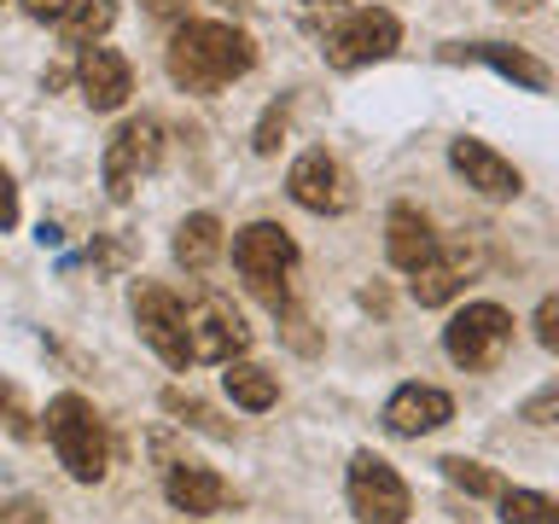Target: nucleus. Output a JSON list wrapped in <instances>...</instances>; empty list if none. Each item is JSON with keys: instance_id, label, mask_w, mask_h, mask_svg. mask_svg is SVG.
I'll return each instance as SVG.
<instances>
[{"instance_id": "nucleus-20", "label": "nucleus", "mask_w": 559, "mask_h": 524, "mask_svg": "<svg viewBox=\"0 0 559 524\" xmlns=\"http://www.w3.org/2000/svg\"><path fill=\"white\" fill-rule=\"evenodd\" d=\"M111 24H117V0H76V7L59 17V35L70 47H94Z\"/></svg>"}, {"instance_id": "nucleus-13", "label": "nucleus", "mask_w": 559, "mask_h": 524, "mask_svg": "<svg viewBox=\"0 0 559 524\" xmlns=\"http://www.w3.org/2000/svg\"><path fill=\"white\" fill-rule=\"evenodd\" d=\"M443 59H466V64H489L496 76H507L513 87H531V94H548L554 87V70L524 47H507V41H449Z\"/></svg>"}, {"instance_id": "nucleus-16", "label": "nucleus", "mask_w": 559, "mask_h": 524, "mask_svg": "<svg viewBox=\"0 0 559 524\" xmlns=\"http://www.w3.org/2000/svg\"><path fill=\"white\" fill-rule=\"evenodd\" d=\"M431 251H437L431 222L419 216L414 204H391V216H384V257H391L402 274H414V269L431 262Z\"/></svg>"}, {"instance_id": "nucleus-17", "label": "nucleus", "mask_w": 559, "mask_h": 524, "mask_svg": "<svg viewBox=\"0 0 559 524\" xmlns=\"http://www.w3.org/2000/svg\"><path fill=\"white\" fill-rule=\"evenodd\" d=\"M164 496H169L175 513L204 519V513H222V507H227V484H222L210 466L175 461V466H169V478H164Z\"/></svg>"}, {"instance_id": "nucleus-27", "label": "nucleus", "mask_w": 559, "mask_h": 524, "mask_svg": "<svg viewBox=\"0 0 559 524\" xmlns=\"http://www.w3.org/2000/svg\"><path fill=\"white\" fill-rule=\"evenodd\" d=\"M519 414L531 419V426H559V384H548V391H536V396L524 402Z\"/></svg>"}, {"instance_id": "nucleus-24", "label": "nucleus", "mask_w": 559, "mask_h": 524, "mask_svg": "<svg viewBox=\"0 0 559 524\" xmlns=\"http://www.w3.org/2000/svg\"><path fill=\"white\" fill-rule=\"evenodd\" d=\"M286 117H292V99L280 94V99L269 105V111H262V122H257V140H251V146H257L262 157H274V152H280V134H286Z\"/></svg>"}, {"instance_id": "nucleus-3", "label": "nucleus", "mask_w": 559, "mask_h": 524, "mask_svg": "<svg viewBox=\"0 0 559 524\" xmlns=\"http://www.w3.org/2000/svg\"><path fill=\"white\" fill-rule=\"evenodd\" d=\"M234 269L251 279V291L262 303L286 309V279L297 269V239L280 222H251L234 234Z\"/></svg>"}, {"instance_id": "nucleus-25", "label": "nucleus", "mask_w": 559, "mask_h": 524, "mask_svg": "<svg viewBox=\"0 0 559 524\" xmlns=\"http://www.w3.org/2000/svg\"><path fill=\"white\" fill-rule=\"evenodd\" d=\"M0 426H7L12 437H35V414H29V402L12 391V384H0Z\"/></svg>"}, {"instance_id": "nucleus-31", "label": "nucleus", "mask_w": 559, "mask_h": 524, "mask_svg": "<svg viewBox=\"0 0 559 524\" xmlns=\"http://www.w3.org/2000/svg\"><path fill=\"white\" fill-rule=\"evenodd\" d=\"M122 257H129L122 245H94V251H87V262H94V269H117Z\"/></svg>"}, {"instance_id": "nucleus-22", "label": "nucleus", "mask_w": 559, "mask_h": 524, "mask_svg": "<svg viewBox=\"0 0 559 524\" xmlns=\"http://www.w3.org/2000/svg\"><path fill=\"white\" fill-rule=\"evenodd\" d=\"M437 466H443V478H449L454 489H466V496H501V489H507L496 472L478 466V461H466V454H443Z\"/></svg>"}, {"instance_id": "nucleus-2", "label": "nucleus", "mask_w": 559, "mask_h": 524, "mask_svg": "<svg viewBox=\"0 0 559 524\" xmlns=\"http://www.w3.org/2000/svg\"><path fill=\"white\" fill-rule=\"evenodd\" d=\"M47 443L59 454V466L76 484H99L105 466H111V443H105V419L94 414V402L64 391L47 402Z\"/></svg>"}, {"instance_id": "nucleus-12", "label": "nucleus", "mask_w": 559, "mask_h": 524, "mask_svg": "<svg viewBox=\"0 0 559 524\" xmlns=\"http://www.w3.org/2000/svg\"><path fill=\"white\" fill-rule=\"evenodd\" d=\"M484 269V245L478 239H454V245H437L426 269H414V303L419 309H437L449 303L454 291L466 286L472 274Z\"/></svg>"}, {"instance_id": "nucleus-28", "label": "nucleus", "mask_w": 559, "mask_h": 524, "mask_svg": "<svg viewBox=\"0 0 559 524\" xmlns=\"http://www.w3.org/2000/svg\"><path fill=\"white\" fill-rule=\"evenodd\" d=\"M0 524H47V507L35 496H12V501H0Z\"/></svg>"}, {"instance_id": "nucleus-11", "label": "nucleus", "mask_w": 559, "mask_h": 524, "mask_svg": "<svg viewBox=\"0 0 559 524\" xmlns=\"http://www.w3.org/2000/svg\"><path fill=\"white\" fill-rule=\"evenodd\" d=\"M286 192L304 210H314V216H338V210H349V175H344V164L332 152H304L292 164V175H286Z\"/></svg>"}, {"instance_id": "nucleus-19", "label": "nucleus", "mask_w": 559, "mask_h": 524, "mask_svg": "<svg viewBox=\"0 0 559 524\" xmlns=\"http://www.w3.org/2000/svg\"><path fill=\"white\" fill-rule=\"evenodd\" d=\"M222 384H227V396H234L239 408H251V414H262V408L280 402V379L269 373V367H257V361H227Z\"/></svg>"}, {"instance_id": "nucleus-32", "label": "nucleus", "mask_w": 559, "mask_h": 524, "mask_svg": "<svg viewBox=\"0 0 559 524\" xmlns=\"http://www.w3.org/2000/svg\"><path fill=\"white\" fill-rule=\"evenodd\" d=\"M152 17H187V0H146Z\"/></svg>"}, {"instance_id": "nucleus-6", "label": "nucleus", "mask_w": 559, "mask_h": 524, "mask_svg": "<svg viewBox=\"0 0 559 524\" xmlns=\"http://www.w3.org/2000/svg\"><path fill=\"white\" fill-rule=\"evenodd\" d=\"M402 47V17L384 12V7H356L338 29H326V64L332 70H361V64H379Z\"/></svg>"}, {"instance_id": "nucleus-4", "label": "nucleus", "mask_w": 559, "mask_h": 524, "mask_svg": "<svg viewBox=\"0 0 559 524\" xmlns=\"http://www.w3.org/2000/svg\"><path fill=\"white\" fill-rule=\"evenodd\" d=\"M507 344H513V314L501 303H466V309H454L449 326H443L449 361L466 367V373H489Z\"/></svg>"}, {"instance_id": "nucleus-8", "label": "nucleus", "mask_w": 559, "mask_h": 524, "mask_svg": "<svg viewBox=\"0 0 559 524\" xmlns=\"http://www.w3.org/2000/svg\"><path fill=\"white\" fill-rule=\"evenodd\" d=\"M134 321H140V338H146L175 373H187L192 367V338H187V303L181 297H175L169 286H157V279H140L134 286Z\"/></svg>"}, {"instance_id": "nucleus-35", "label": "nucleus", "mask_w": 559, "mask_h": 524, "mask_svg": "<svg viewBox=\"0 0 559 524\" xmlns=\"http://www.w3.org/2000/svg\"><path fill=\"white\" fill-rule=\"evenodd\" d=\"M222 7H245V0H222Z\"/></svg>"}, {"instance_id": "nucleus-10", "label": "nucleus", "mask_w": 559, "mask_h": 524, "mask_svg": "<svg viewBox=\"0 0 559 524\" xmlns=\"http://www.w3.org/2000/svg\"><path fill=\"white\" fill-rule=\"evenodd\" d=\"M449 164H454V175H461L472 192H484V199H496V204H507V199H519V192H524V175L507 164L489 140H472V134L449 140Z\"/></svg>"}, {"instance_id": "nucleus-34", "label": "nucleus", "mask_w": 559, "mask_h": 524, "mask_svg": "<svg viewBox=\"0 0 559 524\" xmlns=\"http://www.w3.org/2000/svg\"><path fill=\"white\" fill-rule=\"evenodd\" d=\"M304 7H332V0H304Z\"/></svg>"}, {"instance_id": "nucleus-21", "label": "nucleus", "mask_w": 559, "mask_h": 524, "mask_svg": "<svg viewBox=\"0 0 559 524\" xmlns=\"http://www.w3.org/2000/svg\"><path fill=\"white\" fill-rule=\"evenodd\" d=\"M501 524H559V501L542 489H501Z\"/></svg>"}, {"instance_id": "nucleus-30", "label": "nucleus", "mask_w": 559, "mask_h": 524, "mask_svg": "<svg viewBox=\"0 0 559 524\" xmlns=\"http://www.w3.org/2000/svg\"><path fill=\"white\" fill-rule=\"evenodd\" d=\"M70 7H76V0H24V12H29V17H41V24H59Z\"/></svg>"}, {"instance_id": "nucleus-23", "label": "nucleus", "mask_w": 559, "mask_h": 524, "mask_svg": "<svg viewBox=\"0 0 559 524\" xmlns=\"http://www.w3.org/2000/svg\"><path fill=\"white\" fill-rule=\"evenodd\" d=\"M164 408H169V414H181V426H199V431H210V437H234V426H222V419L210 414L199 396H187L181 384H169V391H164Z\"/></svg>"}, {"instance_id": "nucleus-1", "label": "nucleus", "mask_w": 559, "mask_h": 524, "mask_svg": "<svg viewBox=\"0 0 559 524\" xmlns=\"http://www.w3.org/2000/svg\"><path fill=\"white\" fill-rule=\"evenodd\" d=\"M169 76L187 94H222L227 82H239L257 64V41L234 24H210V17H181V29L169 35Z\"/></svg>"}, {"instance_id": "nucleus-15", "label": "nucleus", "mask_w": 559, "mask_h": 524, "mask_svg": "<svg viewBox=\"0 0 559 524\" xmlns=\"http://www.w3.org/2000/svg\"><path fill=\"white\" fill-rule=\"evenodd\" d=\"M76 82H82V99L94 105V111H117V105L134 94V70H129V59H122L117 47H99V41L82 47Z\"/></svg>"}, {"instance_id": "nucleus-7", "label": "nucleus", "mask_w": 559, "mask_h": 524, "mask_svg": "<svg viewBox=\"0 0 559 524\" xmlns=\"http://www.w3.org/2000/svg\"><path fill=\"white\" fill-rule=\"evenodd\" d=\"M157 164H164V129H157L152 117H129L122 129L111 134V146H105L99 169H105V192H111L117 204L134 199L140 175H152Z\"/></svg>"}, {"instance_id": "nucleus-29", "label": "nucleus", "mask_w": 559, "mask_h": 524, "mask_svg": "<svg viewBox=\"0 0 559 524\" xmlns=\"http://www.w3.org/2000/svg\"><path fill=\"white\" fill-rule=\"evenodd\" d=\"M12 227H17V187H12L7 164H0V234H12Z\"/></svg>"}, {"instance_id": "nucleus-14", "label": "nucleus", "mask_w": 559, "mask_h": 524, "mask_svg": "<svg viewBox=\"0 0 559 524\" xmlns=\"http://www.w3.org/2000/svg\"><path fill=\"white\" fill-rule=\"evenodd\" d=\"M449 419H454V396L437 391V384H402L384 402V431L391 437H426L437 426H449Z\"/></svg>"}, {"instance_id": "nucleus-26", "label": "nucleus", "mask_w": 559, "mask_h": 524, "mask_svg": "<svg viewBox=\"0 0 559 524\" xmlns=\"http://www.w3.org/2000/svg\"><path fill=\"white\" fill-rule=\"evenodd\" d=\"M536 344L559 356V291H548V297L536 303Z\"/></svg>"}, {"instance_id": "nucleus-18", "label": "nucleus", "mask_w": 559, "mask_h": 524, "mask_svg": "<svg viewBox=\"0 0 559 524\" xmlns=\"http://www.w3.org/2000/svg\"><path fill=\"white\" fill-rule=\"evenodd\" d=\"M222 251H227V239H222V222L210 216V210H199V216H187L175 227V262H181V269L204 274Z\"/></svg>"}, {"instance_id": "nucleus-9", "label": "nucleus", "mask_w": 559, "mask_h": 524, "mask_svg": "<svg viewBox=\"0 0 559 524\" xmlns=\"http://www.w3.org/2000/svg\"><path fill=\"white\" fill-rule=\"evenodd\" d=\"M187 338H192V361H239L245 349H251V326H245V314L227 303V297L204 291L199 303L187 309Z\"/></svg>"}, {"instance_id": "nucleus-33", "label": "nucleus", "mask_w": 559, "mask_h": 524, "mask_svg": "<svg viewBox=\"0 0 559 524\" xmlns=\"http://www.w3.org/2000/svg\"><path fill=\"white\" fill-rule=\"evenodd\" d=\"M496 7H501V12H536L542 0H496Z\"/></svg>"}, {"instance_id": "nucleus-5", "label": "nucleus", "mask_w": 559, "mask_h": 524, "mask_svg": "<svg viewBox=\"0 0 559 524\" xmlns=\"http://www.w3.org/2000/svg\"><path fill=\"white\" fill-rule=\"evenodd\" d=\"M349 513H356L361 524H408L414 513V496H408V484H402V472L384 461V454H356L349 461Z\"/></svg>"}]
</instances>
